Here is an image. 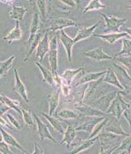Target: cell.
I'll return each instance as SVG.
<instances>
[{
	"label": "cell",
	"instance_id": "1",
	"mask_svg": "<svg viewBox=\"0 0 131 154\" xmlns=\"http://www.w3.org/2000/svg\"><path fill=\"white\" fill-rule=\"evenodd\" d=\"M58 36L55 35L52 37L49 42V50L48 53V62L50 64L51 71L54 77V82L56 85H60L61 83L60 75H58Z\"/></svg>",
	"mask_w": 131,
	"mask_h": 154
},
{
	"label": "cell",
	"instance_id": "2",
	"mask_svg": "<svg viewBox=\"0 0 131 154\" xmlns=\"http://www.w3.org/2000/svg\"><path fill=\"white\" fill-rule=\"evenodd\" d=\"M128 108H130V102H127L123 98L120 91H118L116 96L112 100L109 107H108L106 113L112 114L115 118L119 120L125 110Z\"/></svg>",
	"mask_w": 131,
	"mask_h": 154
},
{
	"label": "cell",
	"instance_id": "3",
	"mask_svg": "<svg viewBox=\"0 0 131 154\" xmlns=\"http://www.w3.org/2000/svg\"><path fill=\"white\" fill-rule=\"evenodd\" d=\"M100 14L104 20L106 29L108 32H118L119 29L121 26L124 25V24L127 22V20L125 18H119L113 15L108 16L101 12Z\"/></svg>",
	"mask_w": 131,
	"mask_h": 154
},
{
	"label": "cell",
	"instance_id": "4",
	"mask_svg": "<svg viewBox=\"0 0 131 154\" xmlns=\"http://www.w3.org/2000/svg\"><path fill=\"white\" fill-rule=\"evenodd\" d=\"M120 135L115 134L112 133H103L98 134L97 136V138L100 140V143H101V151L100 153H110L111 148L110 147V145L114 142V140H119Z\"/></svg>",
	"mask_w": 131,
	"mask_h": 154
},
{
	"label": "cell",
	"instance_id": "5",
	"mask_svg": "<svg viewBox=\"0 0 131 154\" xmlns=\"http://www.w3.org/2000/svg\"><path fill=\"white\" fill-rule=\"evenodd\" d=\"M79 106L76 107V109L79 111V115L81 116H97V117H102V116H107V113L102 110L97 109L94 107L91 106L90 105L87 103H79Z\"/></svg>",
	"mask_w": 131,
	"mask_h": 154
},
{
	"label": "cell",
	"instance_id": "6",
	"mask_svg": "<svg viewBox=\"0 0 131 154\" xmlns=\"http://www.w3.org/2000/svg\"><path fill=\"white\" fill-rule=\"evenodd\" d=\"M77 24L75 21L68 18H58L55 19L51 22L50 27L48 28V30L56 32L58 30H61L64 28L69 27H77Z\"/></svg>",
	"mask_w": 131,
	"mask_h": 154
},
{
	"label": "cell",
	"instance_id": "7",
	"mask_svg": "<svg viewBox=\"0 0 131 154\" xmlns=\"http://www.w3.org/2000/svg\"><path fill=\"white\" fill-rule=\"evenodd\" d=\"M35 121L37 124V129L39 137L41 138V140H44L45 139H48L51 140L54 143L56 144V140L53 137L52 135L48 130V127L45 125V123L40 119V118L37 116V114H34L33 115Z\"/></svg>",
	"mask_w": 131,
	"mask_h": 154
},
{
	"label": "cell",
	"instance_id": "8",
	"mask_svg": "<svg viewBox=\"0 0 131 154\" xmlns=\"http://www.w3.org/2000/svg\"><path fill=\"white\" fill-rule=\"evenodd\" d=\"M117 93V91L111 92V93L102 95V97H99L97 99L96 98V100L94 101L95 106L92 107L106 112L108 107H109L110 104V103L112 102V100H113V99L115 98V97L116 96Z\"/></svg>",
	"mask_w": 131,
	"mask_h": 154
},
{
	"label": "cell",
	"instance_id": "9",
	"mask_svg": "<svg viewBox=\"0 0 131 154\" xmlns=\"http://www.w3.org/2000/svg\"><path fill=\"white\" fill-rule=\"evenodd\" d=\"M14 74H15V87L13 88V90L18 93L20 96L22 97V99L25 102L29 103L30 100L28 98V91L26 90V87L25 85V84L22 82V80H21L19 75V72L18 69H14Z\"/></svg>",
	"mask_w": 131,
	"mask_h": 154
},
{
	"label": "cell",
	"instance_id": "10",
	"mask_svg": "<svg viewBox=\"0 0 131 154\" xmlns=\"http://www.w3.org/2000/svg\"><path fill=\"white\" fill-rule=\"evenodd\" d=\"M49 42L50 39H49L48 32H45L43 38L40 40L36 48V57L39 60L40 63L43 60L45 54L48 53L49 50Z\"/></svg>",
	"mask_w": 131,
	"mask_h": 154
},
{
	"label": "cell",
	"instance_id": "11",
	"mask_svg": "<svg viewBox=\"0 0 131 154\" xmlns=\"http://www.w3.org/2000/svg\"><path fill=\"white\" fill-rule=\"evenodd\" d=\"M94 37H99L102 39V40L105 41L110 44H114L118 41L119 39L122 38H130V33L127 32H111L104 34V35H100V34H96L94 35Z\"/></svg>",
	"mask_w": 131,
	"mask_h": 154
},
{
	"label": "cell",
	"instance_id": "12",
	"mask_svg": "<svg viewBox=\"0 0 131 154\" xmlns=\"http://www.w3.org/2000/svg\"><path fill=\"white\" fill-rule=\"evenodd\" d=\"M102 82H107L108 84L113 85L114 87L118 88L120 91H125V88L123 87V85L120 83L119 79L117 78L116 73L113 70L111 67H109L108 69L106 70L105 74L104 75Z\"/></svg>",
	"mask_w": 131,
	"mask_h": 154
},
{
	"label": "cell",
	"instance_id": "13",
	"mask_svg": "<svg viewBox=\"0 0 131 154\" xmlns=\"http://www.w3.org/2000/svg\"><path fill=\"white\" fill-rule=\"evenodd\" d=\"M60 41L62 43L63 46H64V49H65L66 54H67L68 60L69 62L72 61V48H73L74 45H75L74 42V39L70 37L69 35L65 32L64 29L61 30V35H60Z\"/></svg>",
	"mask_w": 131,
	"mask_h": 154
},
{
	"label": "cell",
	"instance_id": "14",
	"mask_svg": "<svg viewBox=\"0 0 131 154\" xmlns=\"http://www.w3.org/2000/svg\"><path fill=\"white\" fill-rule=\"evenodd\" d=\"M84 55L85 57H89L90 59H92L94 60L97 61H103L113 59V57L106 54L103 49L100 48V47L93 49L92 50H89V51L85 52L84 53Z\"/></svg>",
	"mask_w": 131,
	"mask_h": 154
},
{
	"label": "cell",
	"instance_id": "15",
	"mask_svg": "<svg viewBox=\"0 0 131 154\" xmlns=\"http://www.w3.org/2000/svg\"><path fill=\"white\" fill-rule=\"evenodd\" d=\"M104 127H105V131L107 132L115 133V134L120 135V136H123L125 137L130 136L129 133H127L123 130L122 126H121L120 123L119 122V120H117V118L112 120L109 123L107 121V123H106Z\"/></svg>",
	"mask_w": 131,
	"mask_h": 154
},
{
	"label": "cell",
	"instance_id": "16",
	"mask_svg": "<svg viewBox=\"0 0 131 154\" xmlns=\"http://www.w3.org/2000/svg\"><path fill=\"white\" fill-rule=\"evenodd\" d=\"M100 23V21H99L94 24V25L91 26V27L83 28V29H80L76 35L75 38L74 39V42L76 43L82 41L84 39H88L89 37H90L92 35H93L94 31L97 29V27H98L99 24Z\"/></svg>",
	"mask_w": 131,
	"mask_h": 154
},
{
	"label": "cell",
	"instance_id": "17",
	"mask_svg": "<svg viewBox=\"0 0 131 154\" xmlns=\"http://www.w3.org/2000/svg\"><path fill=\"white\" fill-rule=\"evenodd\" d=\"M22 32L21 29L20 25V21H16V24L15 27L7 34L5 37H3L2 39L8 44H11L14 41H18L22 39Z\"/></svg>",
	"mask_w": 131,
	"mask_h": 154
},
{
	"label": "cell",
	"instance_id": "18",
	"mask_svg": "<svg viewBox=\"0 0 131 154\" xmlns=\"http://www.w3.org/2000/svg\"><path fill=\"white\" fill-rule=\"evenodd\" d=\"M84 70V67H81L77 69H67L64 71V73L62 74L61 76H60L61 81V83L64 85L71 86L72 82H73L74 79L76 77V75L81 72V71Z\"/></svg>",
	"mask_w": 131,
	"mask_h": 154
},
{
	"label": "cell",
	"instance_id": "19",
	"mask_svg": "<svg viewBox=\"0 0 131 154\" xmlns=\"http://www.w3.org/2000/svg\"><path fill=\"white\" fill-rule=\"evenodd\" d=\"M0 131H1L2 134L3 140L7 144H8V145L10 146H12V147L18 148L20 151H22L24 153H29L27 150L25 149V148L19 143L18 140H17L14 137H13L11 134H9L8 132H7L5 129L2 128L1 125H0Z\"/></svg>",
	"mask_w": 131,
	"mask_h": 154
},
{
	"label": "cell",
	"instance_id": "20",
	"mask_svg": "<svg viewBox=\"0 0 131 154\" xmlns=\"http://www.w3.org/2000/svg\"><path fill=\"white\" fill-rule=\"evenodd\" d=\"M106 70L100 71V72H89L85 74L80 80H79V82H77L75 85V87H77L79 85H84L86 83H89V82L96 81L102 78V76H104V75L105 74Z\"/></svg>",
	"mask_w": 131,
	"mask_h": 154
},
{
	"label": "cell",
	"instance_id": "21",
	"mask_svg": "<svg viewBox=\"0 0 131 154\" xmlns=\"http://www.w3.org/2000/svg\"><path fill=\"white\" fill-rule=\"evenodd\" d=\"M40 29V17L39 14L38 12H35L33 17L31 24L30 27V35L28 37V42L31 43L35 38L36 35L38 34Z\"/></svg>",
	"mask_w": 131,
	"mask_h": 154
},
{
	"label": "cell",
	"instance_id": "22",
	"mask_svg": "<svg viewBox=\"0 0 131 154\" xmlns=\"http://www.w3.org/2000/svg\"><path fill=\"white\" fill-rule=\"evenodd\" d=\"M76 133H77V131H76L75 127L69 125L67 129L64 131V137H63V140L61 141V143L62 145H66V147L69 148L76 138Z\"/></svg>",
	"mask_w": 131,
	"mask_h": 154
},
{
	"label": "cell",
	"instance_id": "23",
	"mask_svg": "<svg viewBox=\"0 0 131 154\" xmlns=\"http://www.w3.org/2000/svg\"><path fill=\"white\" fill-rule=\"evenodd\" d=\"M0 103L2 104H3L4 106L8 107L10 109H13L15 111L18 112V114H20V116H22V111H21V109L19 108L20 106V103L18 100H12V99L9 98V97H7V95H4L2 93H0Z\"/></svg>",
	"mask_w": 131,
	"mask_h": 154
},
{
	"label": "cell",
	"instance_id": "24",
	"mask_svg": "<svg viewBox=\"0 0 131 154\" xmlns=\"http://www.w3.org/2000/svg\"><path fill=\"white\" fill-rule=\"evenodd\" d=\"M29 9L24 7L13 5L11 7L10 10H9V17L12 20H16V21H20V20H23L24 16L25 15L26 12Z\"/></svg>",
	"mask_w": 131,
	"mask_h": 154
},
{
	"label": "cell",
	"instance_id": "25",
	"mask_svg": "<svg viewBox=\"0 0 131 154\" xmlns=\"http://www.w3.org/2000/svg\"><path fill=\"white\" fill-rule=\"evenodd\" d=\"M35 65L36 66L38 67L39 70L41 71L44 81L46 82V83H48L49 85L51 86V87H54L55 82L51 71L49 70L48 69H47L46 67L43 66V65H42L41 63H40V62H35Z\"/></svg>",
	"mask_w": 131,
	"mask_h": 154
},
{
	"label": "cell",
	"instance_id": "26",
	"mask_svg": "<svg viewBox=\"0 0 131 154\" xmlns=\"http://www.w3.org/2000/svg\"><path fill=\"white\" fill-rule=\"evenodd\" d=\"M60 102V91H55L49 97V113L48 115L54 116Z\"/></svg>",
	"mask_w": 131,
	"mask_h": 154
},
{
	"label": "cell",
	"instance_id": "27",
	"mask_svg": "<svg viewBox=\"0 0 131 154\" xmlns=\"http://www.w3.org/2000/svg\"><path fill=\"white\" fill-rule=\"evenodd\" d=\"M104 117H106V116L99 117L97 118L94 119L93 121H88V122H87V123L81 124V125L75 128L76 131H85V132L88 133L89 134H90V133H92V131L93 130V128H94V126H95V125L99 123V122H100L102 120H103Z\"/></svg>",
	"mask_w": 131,
	"mask_h": 154
},
{
	"label": "cell",
	"instance_id": "28",
	"mask_svg": "<svg viewBox=\"0 0 131 154\" xmlns=\"http://www.w3.org/2000/svg\"><path fill=\"white\" fill-rule=\"evenodd\" d=\"M15 57H16V56L13 54L5 60L0 62V79L7 75L9 69L12 67L13 62L15 60Z\"/></svg>",
	"mask_w": 131,
	"mask_h": 154
},
{
	"label": "cell",
	"instance_id": "29",
	"mask_svg": "<svg viewBox=\"0 0 131 154\" xmlns=\"http://www.w3.org/2000/svg\"><path fill=\"white\" fill-rule=\"evenodd\" d=\"M97 139V136L92 138H87V140H84V141L81 142L80 145L78 146V147L74 148V149L71 152V153L77 154V153H81V152H82L84 151H86V150L89 149V148L92 147V146H94V143H95Z\"/></svg>",
	"mask_w": 131,
	"mask_h": 154
},
{
	"label": "cell",
	"instance_id": "30",
	"mask_svg": "<svg viewBox=\"0 0 131 154\" xmlns=\"http://www.w3.org/2000/svg\"><path fill=\"white\" fill-rule=\"evenodd\" d=\"M41 114L43 116H44L45 118H46V120L48 121V123L51 124V126L54 128L55 130H56L58 132L61 133V134H64L65 130H64L62 123H61V122L58 121V119H56V118L53 117V116L48 115V114L45 113V112H41Z\"/></svg>",
	"mask_w": 131,
	"mask_h": 154
},
{
	"label": "cell",
	"instance_id": "31",
	"mask_svg": "<svg viewBox=\"0 0 131 154\" xmlns=\"http://www.w3.org/2000/svg\"><path fill=\"white\" fill-rule=\"evenodd\" d=\"M127 151L128 153H130V136H125L120 145L115 148V149L113 151V153H122L123 151L126 152Z\"/></svg>",
	"mask_w": 131,
	"mask_h": 154
},
{
	"label": "cell",
	"instance_id": "32",
	"mask_svg": "<svg viewBox=\"0 0 131 154\" xmlns=\"http://www.w3.org/2000/svg\"><path fill=\"white\" fill-rule=\"evenodd\" d=\"M106 8V6L101 2L100 0H90L88 2V5L85 6L84 9V12L86 13L94 10H99V9Z\"/></svg>",
	"mask_w": 131,
	"mask_h": 154
},
{
	"label": "cell",
	"instance_id": "33",
	"mask_svg": "<svg viewBox=\"0 0 131 154\" xmlns=\"http://www.w3.org/2000/svg\"><path fill=\"white\" fill-rule=\"evenodd\" d=\"M57 116L58 118L63 120H70L75 119L78 118V114L74 110H69V109H64L57 112Z\"/></svg>",
	"mask_w": 131,
	"mask_h": 154
},
{
	"label": "cell",
	"instance_id": "34",
	"mask_svg": "<svg viewBox=\"0 0 131 154\" xmlns=\"http://www.w3.org/2000/svg\"><path fill=\"white\" fill-rule=\"evenodd\" d=\"M21 111H22V116L25 124L29 128H33L35 123H34L33 116H32L31 110H27L24 108H21Z\"/></svg>",
	"mask_w": 131,
	"mask_h": 154
},
{
	"label": "cell",
	"instance_id": "35",
	"mask_svg": "<svg viewBox=\"0 0 131 154\" xmlns=\"http://www.w3.org/2000/svg\"><path fill=\"white\" fill-rule=\"evenodd\" d=\"M108 120L109 119H108V118L106 116V117H104L103 120H102L101 121L99 122V123L97 124L95 126H94V128H93L92 133H90V136H88V138H94V137H96L98 134H100V133L101 132V131L103 129V128L105 126L106 123H107Z\"/></svg>",
	"mask_w": 131,
	"mask_h": 154
},
{
	"label": "cell",
	"instance_id": "36",
	"mask_svg": "<svg viewBox=\"0 0 131 154\" xmlns=\"http://www.w3.org/2000/svg\"><path fill=\"white\" fill-rule=\"evenodd\" d=\"M130 48H131V41L130 38H126L125 37L123 39V47L121 51L117 53L115 57L120 55L130 56Z\"/></svg>",
	"mask_w": 131,
	"mask_h": 154
},
{
	"label": "cell",
	"instance_id": "37",
	"mask_svg": "<svg viewBox=\"0 0 131 154\" xmlns=\"http://www.w3.org/2000/svg\"><path fill=\"white\" fill-rule=\"evenodd\" d=\"M40 40H41V34H38V35L35 36V38H34L33 42L30 43V50H29V51H28L26 57H25L24 62H27L28 60V59L30 58V56L33 54L34 51H35V50H36V48H37V46H38V45Z\"/></svg>",
	"mask_w": 131,
	"mask_h": 154
},
{
	"label": "cell",
	"instance_id": "38",
	"mask_svg": "<svg viewBox=\"0 0 131 154\" xmlns=\"http://www.w3.org/2000/svg\"><path fill=\"white\" fill-rule=\"evenodd\" d=\"M38 8L40 13H41L42 17L45 18L47 15V7H46V0H36Z\"/></svg>",
	"mask_w": 131,
	"mask_h": 154
},
{
	"label": "cell",
	"instance_id": "39",
	"mask_svg": "<svg viewBox=\"0 0 131 154\" xmlns=\"http://www.w3.org/2000/svg\"><path fill=\"white\" fill-rule=\"evenodd\" d=\"M115 58H116L117 61L119 62L120 63L123 64L124 66L128 69V70L129 71L130 69V56H125V55H120V56H117V57H115Z\"/></svg>",
	"mask_w": 131,
	"mask_h": 154
},
{
	"label": "cell",
	"instance_id": "40",
	"mask_svg": "<svg viewBox=\"0 0 131 154\" xmlns=\"http://www.w3.org/2000/svg\"><path fill=\"white\" fill-rule=\"evenodd\" d=\"M7 119H8L9 123L10 124H12V125L13 127H15V128L18 129V130H20V129L22 128V125H21L18 120L15 118L14 116H13L12 114H10L9 112H7L6 114Z\"/></svg>",
	"mask_w": 131,
	"mask_h": 154
},
{
	"label": "cell",
	"instance_id": "41",
	"mask_svg": "<svg viewBox=\"0 0 131 154\" xmlns=\"http://www.w3.org/2000/svg\"><path fill=\"white\" fill-rule=\"evenodd\" d=\"M113 66L116 68V69L120 72V74L122 75L123 78H124L125 80H128V82H130V74H129V72H127L126 69L123 68V67H121L120 65H117L116 63H113Z\"/></svg>",
	"mask_w": 131,
	"mask_h": 154
},
{
	"label": "cell",
	"instance_id": "42",
	"mask_svg": "<svg viewBox=\"0 0 131 154\" xmlns=\"http://www.w3.org/2000/svg\"><path fill=\"white\" fill-rule=\"evenodd\" d=\"M8 144H7L4 140L0 142V153L2 154H12L14 153L11 151Z\"/></svg>",
	"mask_w": 131,
	"mask_h": 154
},
{
	"label": "cell",
	"instance_id": "43",
	"mask_svg": "<svg viewBox=\"0 0 131 154\" xmlns=\"http://www.w3.org/2000/svg\"><path fill=\"white\" fill-rule=\"evenodd\" d=\"M123 114H124V117L125 118V120L127 121V122H128L129 127H130V108H127Z\"/></svg>",
	"mask_w": 131,
	"mask_h": 154
},
{
	"label": "cell",
	"instance_id": "44",
	"mask_svg": "<svg viewBox=\"0 0 131 154\" xmlns=\"http://www.w3.org/2000/svg\"><path fill=\"white\" fill-rule=\"evenodd\" d=\"M61 2L64 3V5H66V6H69L71 8H74L76 6V3L74 0H59Z\"/></svg>",
	"mask_w": 131,
	"mask_h": 154
},
{
	"label": "cell",
	"instance_id": "45",
	"mask_svg": "<svg viewBox=\"0 0 131 154\" xmlns=\"http://www.w3.org/2000/svg\"><path fill=\"white\" fill-rule=\"evenodd\" d=\"M33 154H43L44 153L42 148L40 147L38 144L36 142H34V151L32 153Z\"/></svg>",
	"mask_w": 131,
	"mask_h": 154
},
{
	"label": "cell",
	"instance_id": "46",
	"mask_svg": "<svg viewBox=\"0 0 131 154\" xmlns=\"http://www.w3.org/2000/svg\"><path fill=\"white\" fill-rule=\"evenodd\" d=\"M0 125H2L3 127H5V128H9V129H13L14 128H13L12 125H9V124L7 123V121H5V119L2 117V116H0Z\"/></svg>",
	"mask_w": 131,
	"mask_h": 154
},
{
	"label": "cell",
	"instance_id": "47",
	"mask_svg": "<svg viewBox=\"0 0 131 154\" xmlns=\"http://www.w3.org/2000/svg\"><path fill=\"white\" fill-rule=\"evenodd\" d=\"M76 3V6H79L81 7V5H83L84 4V0H74Z\"/></svg>",
	"mask_w": 131,
	"mask_h": 154
},
{
	"label": "cell",
	"instance_id": "48",
	"mask_svg": "<svg viewBox=\"0 0 131 154\" xmlns=\"http://www.w3.org/2000/svg\"><path fill=\"white\" fill-rule=\"evenodd\" d=\"M10 1H12V0H0V2H2L5 3V4H7V2H9Z\"/></svg>",
	"mask_w": 131,
	"mask_h": 154
},
{
	"label": "cell",
	"instance_id": "49",
	"mask_svg": "<svg viewBox=\"0 0 131 154\" xmlns=\"http://www.w3.org/2000/svg\"><path fill=\"white\" fill-rule=\"evenodd\" d=\"M2 140H3V136H2V134L1 131H0V142L2 141Z\"/></svg>",
	"mask_w": 131,
	"mask_h": 154
},
{
	"label": "cell",
	"instance_id": "50",
	"mask_svg": "<svg viewBox=\"0 0 131 154\" xmlns=\"http://www.w3.org/2000/svg\"><path fill=\"white\" fill-rule=\"evenodd\" d=\"M28 1H29V2H32V1H33V0H28Z\"/></svg>",
	"mask_w": 131,
	"mask_h": 154
},
{
	"label": "cell",
	"instance_id": "51",
	"mask_svg": "<svg viewBox=\"0 0 131 154\" xmlns=\"http://www.w3.org/2000/svg\"><path fill=\"white\" fill-rule=\"evenodd\" d=\"M87 2H90V0H87Z\"/></svg>",
	"mask_w": 131,
	"mask_h": 154
}]
</instances>
